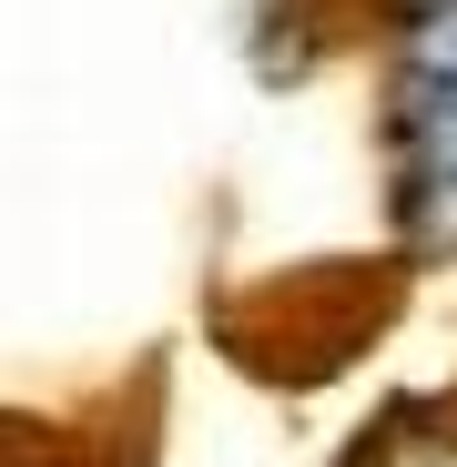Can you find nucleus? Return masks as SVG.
Segmentation results:
<instances>
[{
	"label": "nucleus",
	"mask_w": 457,
	"mask_h": 467,
	"mask_svg": "<svg viewBox=\"0 0 457 467\" xmlns=\"http://www.w3.org/2000/svg\"><path fill=\"white\" fill-rule=\"evenodd\" d=\"M387 163H397V234L457 265V0H397Z\"/></svg>",
	"instance_id": "obj_1"
},
{
	"label": "nucleus",
	"mask_w": 457,
	"mask_h": 467,
	"mask_svg": "<svg viewBox=\"0 0 457 467\" xmlns=\"http://www.w3.org/2000/svg\"><path fill=\"white\" fill-rule=\"evenodd\" d=\"M346 467H457V397H397L346 447Z\"/></svg>",
	"instance_id": "obj_2"
}]
</instances>
